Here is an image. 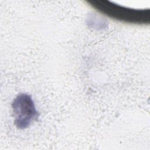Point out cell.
Segmentation results:
<instances>
[{"mask_svg": "<svg viewBox=\"0 0 150 150\" xmlns=\"http://www.w3.org/2000/svg\"><path fill=\"white\" fill-rule=\"evenodd\" d=\"M12 108L14 124L19 129L28 128L39 117L32 97L26 93H20L14 98Z\"/></svg>", "mask_w": 150, "mask_h": 150, "instance_id": "cell-1", "label": "cell"}]
</instances>
